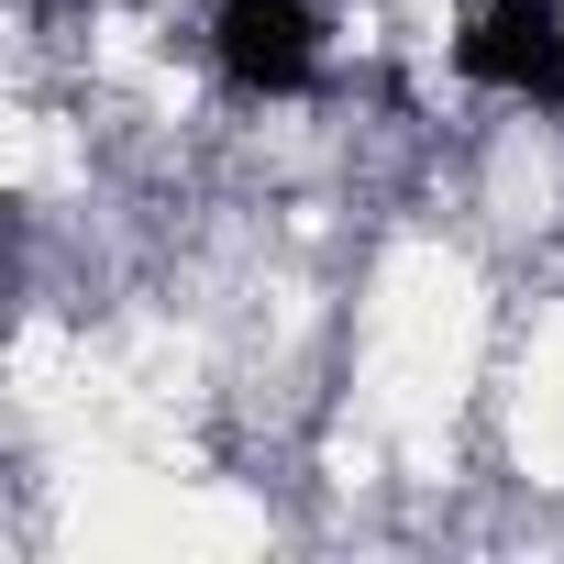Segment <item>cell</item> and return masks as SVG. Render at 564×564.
Listing matches in <instances>:
<instances>
[{"mask_svg": "<svg viewBox=\"0 0 564 564\" xmlns=\"http://www.w3.org/2000/svg\"><path fill=\"white\" fill-rule=\"evenodd\" d=\"M210 56L243 100H300L322 78V12L311 0H221L210 12Z\"/></svg>", "mask_w": 564, "mask_h": 564, "instance_id": "cell-2", "label": "cell"}, {"mask_svg": "<svg viewBox=\"0 0 564 564\" xmlns=\"http://www.w3.org/2000/svg\"><path fill=\"white\" fill-rule=\"evenodd\" d=\"M454 78L564 122V0H487V12L454 34Z\"/></svg>", "mask_w": 564, "mask_h": 564, "instance_id": "cell-1", "label": "cell"}]
</instances>
